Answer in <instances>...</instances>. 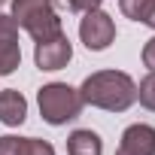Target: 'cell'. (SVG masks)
Listing matches in <instances>:
<instances>
[{"label":"cell","mask_w":155,"mask_h":155,"mask_svg":"<svg viewBox=\"0 0 155 155\" xmlns=\"http://www.w3.org/2000/svg\"><path fill=\"white\" fill-rule=\"evenodd\" d=\"M21 64V46H18V25L12 15L0 12V76L15 73Z\"/></svg>","instance_id":"8992f818"},{"label":"cell","mask_w":155,"mask_h":155,"mask_svg":"<svg viewBox=\"0 0 155 155\" xmlns=\"http://www.w3.org/2000/svg\"><path fill=\"white\" fill-rule=\"evenodd\" d=\"M18 28H25L34 43H43V40H52L58 34H64L61 28V18H58V9L52 6V0H12V12Z\"/></svg>","instance_id":"7a4b0ae2"},{"label":"cell","mask_w":155,"mask_h":155,"mask_svg":"<svg viewBox=\"0 0 155 155\" xmlns=\"http://www.w3.org/2000/svg\"><path fill=\"white\" fill-rule=\"evenodd\" d=\"M146 25H149V28L155 31V6H152V12H149V18H146Z\"/></svg>","instance_id":"9a60e30c"},{"label":"cell","mask_w":155,"mask_h":155,"mask_svg":"<svg viewBox=\"0 0 155 155\" xmlns=\"http://www.w3.org/2000/svg\"><path fill=\"white\" fill-rule=\"evenodd\" d=\"M104 0H52L55 9H67V12H88V9H97Z\"/></svg>","instance_id":"4fadbf2b"},{"label":"cell","mask_w":155,"mask_h":155,"mask_svg":"<svg viewBox=\"0 0 155 155\" xmlns=\"http://www.w3.org/2000/svg\"><path fill=\"white\" fill-rule=\"evenodd\" d=\"M143 64L149 70H155V37H149L146 46H143Z\"/></svg>","instance_id":"5bb4252c"},{"label":"cell","mask_w":155,"mask_h":155,"mask_svg":"<svg viewBox=\"0 0 155 155\" xmlns=\"http://www.w3.org/2000/svg\"><path fill=\"white\" fill-rule=\"evenodd\" d=\"M0 155H55V146L49 140L6 134V137H0Z\"/></svg>","instance_id":"ba28073f"},{"label":"cell","mask_w":155,"mask_h":155,"mask_svg":"<svg viewBox=\"0 0 155 155\" xmlns=\"http://www.w3.org/2000/svg\"><path fill=\"white\" fill-rule=\"evenodd\" d=\"M137 101H140L149 113H155V70H149L143 79H140V85H137Z\"/></svg>","instance_id":"7c38bea8"},{"label":"cell","mask_w":155,"mask_h":155,"mask_svg":"<svg viewBox=\"0 0 155 155\" xmlns=\"http://www.w3.org/2000/svg\"><path fill=\"white\" fill-rule=\"evenodd\" d=\"M152 6H155V0H119L122 15H125V18H131V21H140V25H146V18H149Z\"/></svg>","instance_id":"8fae6325"},{"label":"cell","mask_w":155,"mask_h":155,"mask_svg":"<svg viewBox=\"0 0 155 155\" xmlns=\"http://www.w3.org/2000/svg\"><path fill=\"white\" fill-rule=\"evenodd\" d=\"M37 104H40V116L43 122L61 128L67 122H73L76 116L82 113V97H79V88H73L67 82H49L37 91Z\"/></svg>","instance_id":"3957f363"},{"label":"cell","mask_w":155,"mask_h":155,"mask_svg":"<svg viewBox=\"0 0 155 155\" xmlns=\"http://www.w3.org/2000/svg\"><path fill=\"white\" fill-rule=\"evenodd\" d=\"M25 119H28V101H25V94L15 91V88H3V91H0V122L9 125V128H18Z\"/></svg>","instance_id":"9c48e42d"},{"label":"cell","mask_w":155,"mask_h":155,"mask_svg":"<svg viewBox=\"0 0 155 155\" xmlns=\"http://www.w3.org/2000/svg\"><path fill=\"white\" fill-rule=\"evenodd\" d=\"M79 40H82L85 49H91V52L110 49V43L116 40V21H113V15L104 12L101 6L82 12V21H79Z\"/></svg>","instance_id":"277c9868"},{"label":"cell","mask_w":155,"mask_h":155,"mask_svg":"<svg viewBox=\"0 0 155 155\" xmlns=\"http://www.w3.org/2000/svg\"><path fill=\"white\" fill-rule=\"evenodd\" d=\"M3 3H6V0H0V9H3Z\"/></svg>","instance_id":"2e32d148"},{"label":"cell","mask_w":155,"mask_h":155,"mask_svg":"<svg viewBox=\"0 0 155 155\" xmlns=\"http://www.w3.org/2000/svg\"><path fill=\"white\" fill-rule=\"evenodd\" d=\"M70 58H73V43L67 40V34H58V37L34 46V61H37L40 70H49V73L64 70L70 64Z\"/></svg>","instance_id":"5b68a950"},{"label":"cell","mask_w":155,"mask_h":155,"mask_svg":"<svg viewBox=\"0 0 155 155\" xmlns=\"http://www.w3.org/2000/svg\"><path fill=\"white\" fill-rule=\"evenodd\" d=\"M116 155H155V128L152 125H128L122 131V143Z\"/></svg>","instance_id":"52a82bcc"},{"label":"cell","mask_w":155,"mask_h":155,"mask_svg":"<svg viewBox=\"0 0 155 155\" xmlns=\"http://www.w3.org/2000/svg\"><path fill=\"white\" fill-rule=\"evenodd\" d=\"M79 97L85 107H97L107 113H125L137 101V82L122 70H97L82 79Z\"/></svg>","instance_id":"6da1fadb"},{"label":"cell","mask_w":155,"mask_h":155,"mask_svg":"<svg viewBox=\"0 0 155 155\" xmlns=\"http://www.w3.org/2000/svg\"><path fill=\"white\" fill-rule=\"evenodd\" d=\"M101 152H104V140L91 128H79L67 137V155H101Z\"/></svg>","instance_id":"30bf717a"}]
</instances>
